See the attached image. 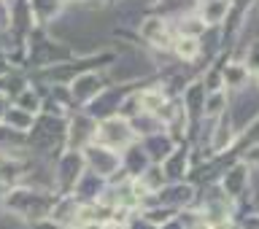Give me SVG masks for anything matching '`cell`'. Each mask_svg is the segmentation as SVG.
<instances>
[{
  "label": "cell",
  "instance_id": "cell-8",
  "mask_svg": "<svg viewBox=\"0 0 259 229\" xmlns=\"http://www.w3.org/2000/svg\"><path fill=\"white\" fill-rule=\"evenodd\" d=\"M192 229H210L208 224H197V226H192Z\"/></svg>",
  "mask_w": 259,
  "mask_h": 229
},
{
  "label": "cell",
  "instance_id": "cell-3",
  "mask_svg": "<svg viewBox=\"0 0 259 229\" xmlns=\"http://www.w3.org/2000/svg\"><path fill=\"white\" fill-rule=\"evenodd\" d=\"M246 78H248V70H246V65H238V62L227 65V70H224V76H222V81H224L227 86H232V89H240V86H246Z\"/></svg>",
  "mask_w": 259,
  "mask_h": 229
},
{
  "label": "cell",
  "instance_id": "cell-6",
  "mask_svg": "<svg viewBox=\"0 0 259 229\" xmlns=\"http://www.w3.org/2000/svg\"><path fill=\"white\" fill-rule=\"evenodd\" d=\"M246 70L251 73H259V40H254V43H248V52H246Z\"/></svg>",
  "mask_w": 259,
  "mask_h": 229
},
{
  "label": "cell",
  "instance_id": "cell-1",
  "mask_svg": "<svg viewBox=\"0 0 259 229\" xmlns=\"http://www.w3.org/2000/svg\"><path fill=\"white\" fill-rule=\"evenodd\" d=\"M230 0H202L200 6V19L202 24H222L224 16L230 14Z\"/></svg>",
  "mask_w": 259,
  "mask_h": 229
},
{
  "label": "cell",
  "instance_id": "cell-4",
  "mask_svg": "<svg viewBox=\"0 0 259 229\" xmlns=\"http://www.w3.org/2000/svg\"><path fill=\"white\" fill-rule=\"evenodd\" d=\"M232 138H235V132L230 129V124L219 127V129H216V135H213V149H216V151H224L227 146L232 143Z\"/></svg>",
  "mask_w": 259,
  "mask_h": 229
},
{
  "label": "cell",
  "instance_id": "cell-2",
  "mask_svg": "<svg viewBox=\"0 0 259 229\" xmlns=\"http://www.w3.org/2000/svg\"><path fill=\"white\" fill-rule=\"evenodd\" d=\"M176 52L178 60H194V57L200 54V38H192V35H176L173 38V46H170Z\"/></svg>",
  "mask_w": 259,
  "mask_h": 229
},
{
  "label": "cell",
  "instance_id": "cell-7",
  "mask_svg": "<svg viewBox=\"0 0 259 229\" xmlns=\"http://www.w3.org/2000/svg\"><path fill=\"white\" fill-rule=\"evenodd\" d=\"M246 162L248 165H259V146H254V149L246 154Z\"/></svg>",
  "mask_w": 259,
  "mask_h": 229
},
{
  "label": "cell",
  "instance_id": "cell-5",
  "mask_svg": "<svg viewBox=\"0 0 259 229\" xmlns=\"http://www.w3.org/2000/svg\"><path fill=\"white\" fill-rule=\"evenodd\" d=\"M224 103H227V97L222 92H213L208 97V103H205V113L208 116H216V113H222L224 111Z\"/></svg>",
  "mask_w": 259,
  "mask_h": 229
}]
</instances>
